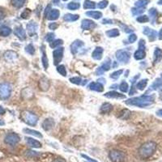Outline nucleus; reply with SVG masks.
Here are the masks:
<instances>
[{
  "label": "nucleus",
  "mask_w": 162,
  "mask_h": 162,
  "mask_svg": "<svg viewBox=\"0 0 162 162\" xmlns=\"http://www.w3.org/2000/svg\"><path fill=\"white\" fill-rule=\"evenodd\" d=\"M54 125V121L52 118H46V120L42 123V128H44L46 131L51 129Z\"/></svg>",
  "instance_id": "19"
},
{
  "label": "nucleus",
  "mask_w": 162,
  "mask_h": 162,
  "mask_svg": "<svg viewBox=\"0 0 162 162\" xmlns=\"http://www.w3.org/2000/svg\"><path fill=\"white\" fill-rule=\"evenodd\" d=\"M156 149V144L153 141L147 142L140 147L139 153L142 158H148L155 153Z\"/></svg>",
  "instance_id": "2"
},
{
  "label": "nucleus",
  "mask_w": 162,
  "mask_h": 162,
  "mask_svg": "<svg viewBox=\"0 0 162 162\" xmlns=\"http://www.w3.org/2000/svg\"><path fill=\"white\" fill-rule=\"evenodd\" d=\"M148 20H149V19H148V17L147 16H141L137 18V21L139 22V23H146Z\"/></svg>",
  "instance_id": "44"
},
{
  "label": "nucleus",
  "mask_w": 162,
  "mask_h": 162,
  "mask_svg": "<svg viewBox=\"0 0 162 162\" xmlns=\"http://www.w3.org/2000/svg\"><path fill=\"white\" fill-rule=\"evenodd\" d=\"M2 125H4V122L0 118V126H2Z\"/></svg>",
  "instance_id": "60"
},
{
  "label": "nucleus",
  "mask_w": 162,
  "mask_h": 162,
  "mask_svg": "<svg viewBox=\"0 0 162 162\" xmlns=\"http://www.w3.org/2000/svg\"><path fill=\"white\" fill-rule=\"evenodd\" d=\"M54 36H55V35L53 34V33H48L46 39V41L49 43H50V42H52L53 40H54V37H55Z\"/></svg>",
  "instance_id": "47"
},
{
  "label": "nucleus",
  "mask_w": 162,
  "mask_h": 162,
  "mask_svg": "<svg viewBox=\"0 0 162 162\" xmlns=\"http://www.w3.org/2000/svg\"><path fill=\"white\" fill-rule=\"evenodd\" d=\"M107 5H108V1H105H105H102V2H99L98 7H99V8H105Z\"/></svg>",
  "instance_id": "51"
},
{
  "label": "nucleus",
  "mask_w": 162,
  "mask_h": 162,
  "mask_svg": "<svg viewBox=\"0 0 162 162\" xmlns=\"http://www.w3.org/2000/svg\"><path fill=\"white\" fill-rule=\"evenodd\" d=\"M158 3H159L160 5H162V0H160V1L158 2Z\"/></svg>",
  "instance_id": "61"
},
{
  "label": "nucleus",
  "mask_w": 162,
  "mask_h": 162,
  "mask_svg": "<svg viewBox=\"0 0 162 162\" xmlns=\"http://www.w3.org/2000/svg\"><path fill=\"white\" fill-rule=\"evenodd\" d=\"M64 1H66V0H64Z\"/></svg>",
  "instance_id": "62"
},
{
  "label": "nucleus",
  "mask_w": 162,
  "mask_h": 162,
  "mask_svg": "<svg viewBox=\"0 0 162 162\" xmlns=\"http://www.w3.org/2000/svg\"><path fill=\"white\" fill-rule=\"evenodd\" d=\"M42 65H43L45 70H46L47 68H48L49 63H48V58H47L46 53L45 46H42Z\"/></svg>",
  "instance_id": "22"
},
{
  "label": "nucleus",
  "mask_w": 162,
  "mask_h": 162,
  "mask_svg": "<svg viewBox=\"0 0 162 162\" xmlns=\"http://www.w3.org/2000/svg\"><path fill=\"white\" fill-rule=\"evenodd\" d=\"M5 112H6V110H5L4 108H3V107H2V106H0V115L4 114Z\"/></svg>",
  "instance_id": "55"
},
{
  "label": "nucleus",
  "mask_w": 162,
  "mask_h": 162,
  "mask_svg": "<svg viewBox=\"0 0 162 162\" xmlns=\"http://www.w3.org/2000/svg\"><path fill=\"white\" fill-rule=\"evenodd\" d=\"M148 83V79H142L137 83V88L139 90H144Z\"/></svg>",
  "instance_id": "34"
},
{
  "label": "nucleus",
  "mask_w": 162,
  "mask_h": 162,
  "mask_svg": "<svg viewBox=\"0 0 162 162\" xmlns=\"http://www.w3.org/2000/svg\"><path fill=\"white\" fill-rule=\"evenodd\" d=\"M123 70H118L117 72H114L113 73H112V74L110 75V77H111L112 79H117L118 77L120 76V75L123 73Z\"/></svg>",
  "instance_id": "43"
},
{
  "label": "nucleus",
  "mask_w": 162,
  "mask_h": 162,
  "mask_svg": "<svg viewBox=\"0 0 162 162\" xmlns=\"http://www.w3.org/2000/svg\"><path fill=\"white\" fill-rule=\"evenodd\" d=\"M12 33V29L7 26H2L0 28V36L2 37H7Z\"/></svg>",
  "instance_id": "23"
},
{
  "label": "nucleus",
  "mask_w": 162,
  "mask_h": 162,
  "mask_svg": "<svg viewBox=\"0 0 162 162\" xmlns=\"http://www.w3.org/2000/svg\"><path fill=\"white\" fill-rule=\"evenodd\" d=\"M88 87L92 90L97 91V92H103V90H104L103 85L99 82H92Z\"/></svg>",
  "instance_id": "18"
},
{
  "label": "nucleus",
  "mask_w": 162,
  "mask_h": 162,
  "mask_svg": "<svg viewBox=\"0 0 162 162\" xmlns=\"http://www.w3.org/2000/svg\"><path fill=\"white\" fill-rule=\"evenodd\" d=\"M14 33L16 37L20 38V40H24L26 38V33L24 29L21 26H19V27H16V29L14 31Z\"/></svg>",
  "instance_id": "14"
},
{
  "label": "nucleus",
  "mask_w": 162,
  "mask_h": 162,
  "mask_svg": "<svg viewBox=\"0 0 162 162\" xmlns=\"http://www.w3.org/2000/svg\"><path fill=\"white\" fill-rule=\"evenodd\" d=\"M139 50H144V49H145V42H144V40H140L139 44Z\"/></svg>",
  "instance_id": "53"
},
{
  "label": "nucleus",
  "mask_w": 162,
  "mask_h": 162,
  "mask_svg": "<svg viewBox=\"0 0 162 162\" xmlns=\"http://www.w3.org/2000/svg\"><path fill=\"white\" fill-rule=\"evenodd\" d=\"M149 15L151 16V17L153 19H155L157 16V12H156V10L155 8H152V9L149 10Z\"/></svg>",
  "instance_id": "48"
},
{
  "label": "nucleus",
  "mask_w": 162,
  "mask_h": 162,
  "mask_svg": "<svg viewBox=\"0 0 162 162\" xmlns=\"http://www.w3.org/2000/svg\"><path fill=\"white\" fill-rule=\"evenodd\" d=\"M20 136L16 133H10L6 135L4 139V142L10 146H15L20 142Z\"/></svg>",
  "instance_id": "6"
},
{
  "label": "nucleus",
  "mask_w": 162,
  "mask_h": 162,
  "mask_svg": "<svg viewBox=\"0 0 162 162\" xmlns=\"http://www.w3.org/2000/svg\"><path fill=\"white\" fill-rule=\"evenodd\" d=\"M109 158L113 162H123L125 160L126 156L123 152L118 150H113L109 153Z\"/></svg>",
  "instance_id": "5"
},
{
  "label": "nucleus",
  "mask_w": 162,
  "mask_h": 162,
  "mask_svg": "<svg viewBox=\"0 0 162 162\" xmlns=\"http://www.w3.org/2000/svg\"><path fill=\"white\" fill-rule=\"evenodd\" d=\"M95 7H96L95 2H91L89 0H87V1H85L84 3H83V7H84V8L91 9V8H95Z\"/></svg>",
  "instance_id": "36"
},
{
  "label": "nucleus",
  "mask_w": 162,
  "mask_h": 162,
  "mask_svg": "<svg viewBox=\"0 0 162 162\" xmlns=\"http://www.w3.org/2000/svg\"><path fill=\"white\" fill-rule=\"evenodd\" d=\"M49 28H50V29H51V30H55L56 28H58V24L56 23H50L49 24Z\"/></svg>",
  "instance_id": "54"
},
{
  "label": "nucleus",
  "mask_w": 162,
  "mask_h": 162,
  "mask_svg": "<svg viewBox=\"0 0 162 162\" xmlns=\"http://www.w3.org/2000/svg\"><path fill=\"white\" fill-rule=\"evenodd\" d=\"M38 86L41 90L42 91H47L50 88V81L46 78H42L39 80Z\"/></svg>",
  "instance_id": "15"
},
{
  "label": "nucleus",
  "mask_w": 162,
  "mask_h": 162,
  "mask_svg": "<svg viewBox=\"0 0 162 162\" xmlns=\"http://www.w3.org/2000/svg\"><path fill=\"white\" fill-rule=\"evenodd\" d=\"M162 86V81L160 79H157L153 83V84L152 85V88L153 89H158L159 88H160Z\"/></svg>",
  "instance_id": "41"
},
{
  "label": "nucleus",
  "mask_w": 162,
  "mask_h": 162,
  "mask_svg": "<svg viewBox=\"0 0 162 162\" xmlns=\"http://www.w3.org/2000/svg\"><path fill=\"white\" fill-rule=\"evenodd\" d=\"M25 51L28 53V54L32 55V54H34L35 53V49L32 44H29L25 47Z\"/></svg>",
  "instance_id": "39"
},
{
  "label": "nucleus",
  "mask_w": 162,
  "mask_h": 162,
  "mask_svg": "<svg viewBox=\"0 0 162 162\" xmlns=\"http://www.w3.org/2000/svg\"><path fill=\"white\" fill-rule=\"evenodd\" d=\"M96 27L95 23L92 20H83L81 24V28H83V30H88V29H93Z\"/></svg>",
  "instance_id": "10"
},
{
  "label": "nucleus",
  "mask_w": 162,
  "mask_h": 162,
  "mask_svg": "<svg viewBox=\"0 0 162 162\" xmlns=\"http://www.w3.org/2000/svg\"><path fill=\"white\" fill-rule=\"evenodd\" d=\"M109 69H110V60L108 59V60H106L103 63V65L100 67L99 69L97 70V74L98 75H101L103 72H106V71H108V70Z\"/></svg>",
  "instance_id": "16"
},
{
  "label": "nucleus",
  "mask_w": 162,
  "mask_h": 162,
  "mask_svg": "<svg viewBox=\"0 0 162 162\" xmlns=\"http://www.w3.org/2000/svg\"><path fill=\"white\" fill-rule=\"evenodd\" d=\"M144 12V9H133L132 10V12L134 15H139L143 13Z\"/></svg>",
  "instance_id": "52"
},
{
  "label": "nucleus",
  "mask_w": 162,
  "mask_h": 162,
  "mask_svg": "<svg viewBox=\"0 0 162 162\" xmlns=\"http://www.w3.org/2000/svg\"><path fill=\"white\" fill-rule=\"evenodd\" d=\"M106 35L109 37H116L119 36V31L116 28H113V29H110V30L107 31Z\"/></svg>",
  "instance_id": "32"
},
{
  "label": "nucleus",
  "mask_w": 162,
  "mask_h": 162,
  "mask_svg": "<svg viewBox=\"0 0 162 162\" xmlns=\"http://www.w3.org/2000/svg\"><path fill=\"white\" fill-rule=\"evenodd\" d=\"M63 42L62 41V40L60 39H58V40H53V42H50V46L51 47V48H56V47L59 46H61V45H63Z\"/></svg>",
  "instance_id": "35"
},
{
  "label": "nucleus",
  "mask_w": 162,
  "mask_h": 162,
  "mask_svg": "<svg viewBox=\"0 0 162 162\" xmlns=\"http://www.w3.org/2000/svg\"><path fill=\"white\" fill-rule=\"evenodd\" d=\"M24 131L25 132L26 134H32V135L37 136L38 137V138H42V134H41L39 131H33V130H30L28 129V128H26V129H24Z\"/></svg>",
  "instance_id": "30"
},
{
  "label": "nucleus",
  "mask_w": 162,
  "mask_h": 162,
  "mask_svg": "<svg viewBox=\"0 0 162 162\" xmlns=\"http://www.w3.org/2000/svg\"><path fill=\"white\" fill-rule=\"evenodd\" d=\"M144 33L145 35H147L149 38L150 41H154V40L156 38V36H157V32H156L155 30H153V29H151L149 28H145L144 30Z\"/></svg>",
  "instance_id": "13"
},
{
  "label": "nucleus",
  "mask_w": 162,
  "mask_h": 162,
  "mask_svg": "<svg viewBox=\"0 0 162 162\" xmlns=\"http://www.w3.org/2000/svg\"><path fill=\"white\" fill-rule=\"evenodd\" d=\"M105 97H109V98H116V99H123V98H125V96L121 94V93H118L117 92H114V91H112V92H109L105 94Z\"/></svg>",
  "instance_id": "20"
},
{
  "label": "nucleus",
  "mask_w": 162,
  "mask_h": 162,
  "mask_svg": "<svg viewBox=\"0 0 162 162\" xmlns=\"http://www.w3.org/2000/svg\"><path fill=\"white\" fill-rule=\"evenodd\" d=\"M79 7H80V5H79V3H78V2H71V3L67 5V7L71 10L79 9Z\"/></svg>",
  "instance_id": "40"
},
{
  "label": "nucleus",
  "mask_w": 162,
  "mask_h": 162,
  "mask_svg": "<svg viewBox=\"0 0 162 162\" xmlns=\"http://www.w3.org/2000/svg\"><path fill=\"white\" fill-rule=\"evenodd\" d=\"M48 16V19L50 20H57L59 16V11L57 9H53L51 10L50 12H49V14L47 15Z\"/></svg>",
  "instance_id": "24"
},
{
  "label": "nucleus",
  "mask_w": 162,
  "mask_h": 162,
  "mask_svg": "<svg viewBox=\"0 0 162 162\" xmlns=\"http://www.w3.org/2000/svg\"><path fill=\"white\" fill-rule=\"evenodd\" d=\"M64 20L67 21V22H72V21L77 20L79 19V16L78 15H72V14H67L65 15L64 16Z\"/></svg>",
  "instance_id": "29"
},
{
  "label": "nucleus",
  "mask_w": 162,
  "mask_h": 162,
  "mask_svg": "<svg viewBox=\"0 0 162 162\" xmlns=\"http://www.w3.org/2000/svg\"><path fill=\"white\" fill-rule=\"evenodd\" d=\"M103 24H112V20H108V19H105V20H103Z\"/></svg>",
  "instance_id": "56"
},
{
  "label": "nucleus",
  "mask_w": 162,
  "mask_h": 162,
  "mask_svg": "<svg viewBox=\"0 0 162 162\" xmlns=\"http://www.w3.org/2000/svg\"><path fill=\"white\" fill-rule=\"evenodd\" d=\"M119 88H120V90L122 91V92H123V93H127L128 91V88H129V85H128V83H127L126 81H123V82L121 83Z\"/></svg>",
  "instance_id": "37"
},
{
  "label": "nucleus",
  "mask_w": 162,
  "mask_h": 162,
  "mask_svg": "<svg viewBox=\"0 0 162 162\" xmlns=\"http://www.w3.org/2000/svg\"><path fill=\"white\" fill-rule=\"evenodd\" d=\"M22 118L24 121V123H26L29 126H32V127L37 125V121H38V118L37 117V115L28 111H24L22 113Z\"/></svg>",
  "instance_id": "3"
},
{
  "label": "nucleus",
  "mask_w": 162,
  "mask_h": 162,
  "mask_svg": "<svg viewBox=\"0 0 162 162\" xmlns=\"http://www.w3.org/2000/svg\"><path fill=\"white\" fill-rule=\"evenodd\" d=\"M131 57V53L126 50H118L116 53V58H118V61H120L122 63H127Z\"/></svg>",
  "instance_id": "7"
},
{
  "label": "nucleus",
  "mask_w": 162,
  "mask_h": 162,
  "mask_svg": "<svg viewBox=\"0 0 162 162\" xmlns=\"http://www.w3.org/2000/svg\"><path fill=\"white\" fill-rule=\"evenodd\" d=\"M18 58V54L13 50H7L4 53V58L7 62H13Z\"/></svg>",
  "instance_id": "9"
},
{
  "label": "nucleus",
  "mask_w": 162,
  "mask_h": 162,
  "mask_svg": "<svg viewBox=\"0 0 162 162\" xmlns=\"http://www.w3.org/2000/svg\"><path fill=\"white\" fill-rule=\"evenodd\" d=\"M26 142H27V144L28 146H30L31 148H39L42 147V144L38 140H36V139H32V138H26Z\"/></svg>",
  "instance_id": "17"
},
{
  "label": "nucleus",
  "mask_w": 162,
  "mask_h": 162,
  "mask_svg": "<svg viewBox=\"0 0 162 162\" xmlns=\"http://www.w3.org/2000/svg\"><path fill=\"white\" fill-rule=\"evenodd\" d=\"M12 93V87L9 83H0V99H8Z\"/></svg>",
  "instance_id": "4"
},
{
  "label": "nucleus",
  "mask_w": 162,
  "mask_h": 162,
  "mask_svg": "<svg viewBox=\"0 0 162 162\" xmlns=\"http://www.w3.org/2000/svg\"><path fill=\"white\" fill-rule=\"evenodd\" d=\"M63 52H64L63 47H59L53 51V64L58 65L62 61L63 57Z\"/></svg>",
  "instance_id": "8"
},
{
  "label": "nucleus",
  "mask_w": 162,
  "mask_h": 162,
  "mask_svg": "<svg viewBox=\"0 0 162 162\" xmlns=\"http://www.w3.org/2000/svg\"><path fill=\"white\" fill-rule=\"evenodd\" d=\"M27 30H28L29 36H33L37 32V24L33 21H31L27 24Z\"/></svg>",
  "instance_id": "12"
},
{
  "label": "nucleus",
  "mask_w": 162,
  "mask_h": 162,
  "mask_svg": "<svg viewBox=\"0 0 162 162\" xmlns=\"http://www.w3.org/2000/svg\"><path fill=\"white\" fill-rule=\"evenodd\" d=\"M113 109V105H110L109 103H105L101 105V112L102 113H109L111 112V110Z\"/></svg>",
  "instance_id": "25"
},
{
  "label": "nucleus",
  "mask_w": 162,
  "mask_h": 162,
  "mask_svg": "<svg viewBox=\"0 0 162 162\" xmlns=\"http://www.w3.org/2000/svg\"><path fill=\"white\" fill-rule=\"evenodd\" d=\"M145 51L143 50H138L134 53V57L137 60H141V59L145 58Z\"/></svg>",
  "instance_id": "27"
},
{
  "label": "nucleus",
  "mask_w": 162,
  "mask_h": 162,
  "mask_svg": "<svg viewBox=\"0 0 162 162\" xmlns=\"http://www.w3.org/2000/svg\"><path fill=\"white\" fill-rule=\"evenodd\" d=\"M153 101H154V97L153 96H142V97L129 99L126 101V104L144 108L153 104Z\"/></svg>",
  "instance_id": "1"
},
{
  "label": "nucleus",
  "mask_w": 162,
  "mask_h": 162,
  "mask_svg": "<svg viewBox=\"0 0 162 162\" xmlns=\"http://www.w3.org/2000/svg\"><path fill=\"white\" fill-rule=\"evenodd\" d=\"M24 2L25 0H12L11 2H12V6H14L16 8H20L24 4Z\"/></svg>",
  "instance_id": "33"
},
{
  "label": "nucleus",
  "mask_w": 162,
  "mask_h": 162,
  "mask_svg": "<svg viewBox=\"0 0 162 162\" xmlns=\"http://www.w3.org/2000/svg\"><path fill=\"white\" fill-rule=\"evenodd\" d=\"M102 53H103V49L101 47H97L95 50L93 52V58L96 60H100L102 58Z\"/></svg>",
  "instance_id": "21"
},
{
  "label": "nucleus",
  "mask_w": 162,
  "mask_h": 162,
  "mask_svg": "<svg viewBox=\"0 0 162 162\" xmlns=\"http://www.w3.org/2000/svg\"><path fill=\"white\" fill-rule=\"evenodd\" d=\"M83 46V42L79 41V40H77V41L73 42L72 44V46H71V50H72V53L75 54V53L78 52V50H79V49L82 48Z\"/></svg>",
  "instance_id": "11"
},
{
  "label": "nucleus",
  "mask_w": 162,
  "mask_h": 162,
  "mask_svg": "<svg viewBox=\"0 0 162 162\" xmlns=\"http://www.w3.org/2000/svg\"><path fill=\"white\" fill-rule=\"evenodd\" d=\"M31 11L29 9H25L23 12V13L21 14V17L23 19H27L28 18V16H30Z\"/></svg>",
  "instance_id": "45"
},
{
  "label": "nucleus",
  "mask_w": 162,
  "mask_h": 162,
  "mask_svg": "<svg viewBox=\"0 0 162 162\" xmlns=\"http://www.w3.org/2000/svg\"><path fill=\"white\" fill-rule=\"evenodd\" d=\"M121 113H122L120 115L121 118H127L128 116L130 115V111L127 109H123Z\"/></svg>",
  "instance_id": "46"
},
{
  "label": "nucleus",
  "mask_w": 162,
  "mask_h": 162,
  "mask_svg": "<svg viewBox=\"0 0 162 162\" xmlns=\"http://www.w3.org/2000/svg\"><path fill=\"white\" fill-rule=\"evenodd\" d=\"M86 15L90 17H93L94 19H100L102 16L101 12H94V11H92V12H88L86 13Z\"/></svg>",
  "instance_id": "31"
},
{
  "label": "nucleus",
  "mask_w": 162,
  "mask_h": 162,
  "mask_svg": "<svg viewBox=\"0 0 162 162\" xmlns=\"http://www.w3.org/2000/svg\"><path fill=\"white\" fill-rule=\"evenodd\" d=\"M156 114H157L158 116H160V117H161V118H162V109H160V110H158V111L156 112Z\"/></svg>",
  "instance_id": "57"
},
{
  "label": "nucleus",
  "mask_w": 162,
  "mask_h": 162,
  "mask_svg": "<svg viewBox=\"0 0 162 162\" xmlns=\"http://www.w3.org/2000/svg\"><path fill=\"white\" fill-rule=\"evenodd\" d=\"M137 40V36L135 34H131L128 37V41L130 43H133Z\"/></svg>",
  "instance_id": "49"
},
{
  "label": "nucleus",
  "mask_w": 162,
  "mask_h": 162,
  "mask_svg": "<svg viewBox=\"0 0 162 162\" xmlns=\"http://www.w3.org/2000/svg\"><path fill=\"white\" fill-rule=\"evenodd\" d=\"M148 2H149V0H139V1L136 2V3H135V6L138 7H145Z\"/></svg>",
  "instance_id": "42"
},
{
  "label": "nucleus",
  "mask_w": 162,
  "mask_h": 162,
  "mask_svg": "<svg viewBox=\"0 0 162 162\" xmlns=\"http://www.w3.org/2000/svg\"><path fill=\"white\" fill-rule=\"evenodd\" d=\"M53 162H66L63 159H56V160H53Z\"/></svg>",
  "instance_id": "58"
},
{
  "label": "nucleus",
  "mask_w": 162,
  "mask_h": 162,
  "mask_svg": "<svg viewBox=\"0 0 162 162\" xmlns=\"http://www.w3.org/2000/svg\"><path fill=\"white\" fill-rule=\"evenodd\" d=\"M70 81L72 83H75V84H79V85H84L87 83V80H83L79 77H74V78H71Z\"/></svg>",
  "instance_id": "28"
},
{
  "label": "nucleus",
  "mask_w": 162,
  "mask_h": 162,
  "mask_svg": "<svg viewBox=\"0 0 162 162\" xmlns=\"http://www.w3.org/2000/svg\"><path fill=\"white\" fill-rule=\"evenodd\" d=\"M159 39L162 40V28L161 29H160V32H159Z\"/></svg>",
  "instance_id": "59"
},
{
  "label": "nucleus",
  "mask_w": 162,
  "mask_h": 162,
  "mask_svg": "<svg viewBox=\"0 0 162 162\" xmlns=\"http://www.w3.org/2000/svg\"><path fill=\"white\" fill-rule=\"evenodd\" d=\"M162 59V50L160 49L156 48L154 51V62L158 63Z\"/></svg>",
  "instance_id": "26"
},
{
  "label": "nucleus",
  "mask_w": 162,
  "mask_h": 162,
  "mask_svg": "<svg viewBox=\"0 0 162 162\" xmlns=\"http://www.w3.org/2000/svg\"><path fill=\"white\" fill-rule=\"evenodd\" d=\"M6 11H5L4 8H2V7H0V20H2V19H4L6 17Z\"/></svg>",
  "instance_id": "50"
},
{
  "label": "nucleus",
  "mask_w": 162,
  "mask_h": 162,
  "mask_svg": "<svg viewBox=\"0 0 162 162\" xmlns=\"http://www.w3.org/2000/svg\"><path fill=\"white\" fill-rule=\"evenodd\" d=\"M57 71L60 75H63V76H66L67 75V71H66V68L63 65H60V66H58L57 67Z\"/></svg>",
  "instance_id": "38"
}]
</instances>
